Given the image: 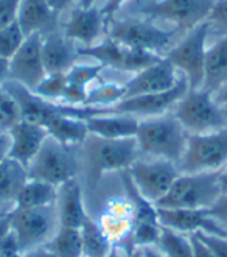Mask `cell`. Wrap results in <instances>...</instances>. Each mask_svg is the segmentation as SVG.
<instances>
[{
    "mask_svg": "<svg viewBox=\"0 0 227 257\" xmlns=\"http://www.w3.org/2000/svg\"><path fill=\"white\" fill-rule=\"evenodd\" d=\"M56 18L58 14L53 13L47 0H22L16 22L27 38L35 33L44 35L55 30Z\"/></svg>",
    "mask_w": 227,
    "mask_h": 257,
    "instance_id": "obj_22",
    "label": "cell"
},
{
    "mask_svg": "<svg viewBox=\"0 0 227 257\" xmlns=\"http://www.w3.org/2000/svg\"><path fill=\"white\" fill-rule=\"evenodd\" d=\"M66 86H67L66 73H47L45 78L38 84V87L33 90V92L44 100H49V101L55 103V100L64 98Z\"/></svg>",
    "mask_w": 227,
    "mask_h": 257,
    "instance_id": "obj_32",
    "label": "cell"
},
{
    "mask_svg": "<svg viewBox=\"0 0 227 257\" xmlns=\"http://www.w3.org/2000/svg\"><path fill=\"white\" fill-rule=\"evenodd\" d=\"M106 257H122V254H120V251H118V248L114 245L112 246V249L109 251V254L108 255H106Z\"/></svg>",
    "mask_w": 227,
    "mask_h": 257,
    "instance_id": "obj_51",
    "label": "cell"
},
{
    "mask_svg": "<svg viewBox=\"0 0 227 257\" xmlns=\"http://www.w3.org/2000/svg\"><path fill=\"white\" fill-rule=\"evenodd\" d=\"M227 165V126L205 134H190L179 173L218 172Z\"/></svg>",
    "mask_w": 227,
    "mask_h": 257,
    "instance_id": "obj_6",
    "label": "cell"
},
{
    "mask_svg": "<svg viewBox=\"0 0 227 257\" xmlns=\"http://www.w3.org/2000/svg\"><path fill=\"white\" fill-rule=\"evenodd\" d=\"M173 109V115L188 134H205L227 126L224 111L204 89H188Z\"/></svg>",
    "mask_w": 227,
    "mask_h": 257,
    "instance_id": "obj_4",
    "label": "cell"
},
{
    "mask_svg": "<svg viewBox=\"0 0 227 257\" xmlns=\"http://www.w3.org/2000/svg\"><path fill=\"white\" fill-rule=\"evenodd\" d=\"M78 4L81 8H90V7H94L95 0H78Z\"/></svg>",
    "mask_w": 227,
    "mask_h": 257,
    "instance_id": "obj_50",
    "label": "cell"
},
{
    "mask_svg": "<svg viewBox=\"0 0 227 257\" xmlns=\"http://www.w3.org/2000/svg\"><path fill=\"white\" fill-rule=\"evenodd\" d=\"M106 18L103 16L101 10L95 5L90 8H75L70 13V18L64 25V35L73 41L81 42L83 47L94 45L98 36L101 35L104 28Z\"/></svg>",
    "mask_w": 227,
    "mask_h": 257,
    "instance_id": "obj_19",
    "label": "cell"
},
{
    "mask_svg": "<svg viewBox=\"0 0 227 257\" xmlns=\"http://www.w3.org/2000/svg\"><path fill=\"white\" fill-rule=\"evenodd\" d=\"M10 148H11L10 134L0 131V161H4L10 156Z\"/></svg>",
    "mask_w": 227,
    "mask_h": 257,
    "instance_id": "obj_44",
    "label": "cell"
},
{
    "mask_svg": "<svg viewBox=\"0 0 227 257\" xmlns=\"http://www.w3.org/2000/svg\"><path fill=\"white\" fill-rule=\"evenodd\" d=\"M224 117H225V122H227V111H224Z\"/></svg>",
    "mask_w": 227,
    "mask_h": 257,
    "instance_id": "obj_53",
    "label": "cell"
},
{
    "mask_svg": "<svg viewBox=\"0 0 227 257\" xmlns=\"http://www.w3.org/2000/svg\"><path fill=\"white\" fill-rule=\"evenodd\" d=\"M227 83V35L218 39L207 49L204 59V80L202 87L213 94Z\"/></svg>",
    "mask_w": 227,
    "mask_h": 257,
    "instance_id": "obj_23",
    "label": "cell"
},
{
    "mask_svg": "<svg viewBox=\"0 0 227 257\" xmlns=\"http://www.w3.org/2000/svg\"><path fill=\"white\" fill-rule=\"evenodd\" d=\"M188 136L177 118L170 114L140 120L135 141L140 153L177 165L185 153Z\"/></svg>",
    "mask_w": 227,
    "mask_h": 257,
    "instance_id": "obj_1",
    "label": "cell"
},
{
    "mask_svg": "<svg viewBox=\"0 0 227 257\" xmlns=\"http://www.w3.org/2000/svg\"><path fill=\"white\" fill-rule=\"evenodd\" d=\"M140 120L132 115L122 114H101L86 118L89 134L101 139H131L135 138Z\"/></svg>",
    "mask_w": 227,
    "mask_h": 257,
    "instance_id": "obj_21",
    "label": "cell"
},
{
    "mask_svg": "<svg viewBox=\"0 0 227 257\" xmlns=\"http://www.w3.org/2000/svg\"><path fill=\"white\" fill-rule=\"evenodd\" d=\"M55 206L59 226H64V228L80 229L89 217L83 201V189L78 184L77 178L58 187V200Z\"/></svg>",
    "mask_w": 227,
    "mask_h": 257,
    "instance_id": "obj_20",
    "label": "cell"
},
{
    "mask_svg": "<svg viewBox=\"0 0 227 257\" xmlns=\"http://www.w3.org/2000/svg\"><path fill=\"white\" fill-rule=\"evenodd\" d=\"M108 36L132 49H142L157 53L171 45L173 38L179 33L176 28L163 30L151 19H108Z\"/></svg>",
    "mask_w": 227,
    "mask_h": 257,
    "instance_id": "obj_8",
    "label": "cell"
},
{
    "mask_svg": "<svg viewBox=\"0 0 227 257\" xmlns=\"http://www.w3.org/2000/svg\"><path fill=\"white\" fill-rule=\"evenodd\" d=\"M156 248L163 254V257H191L190 237L170 228H165V226L160 228V237Z\"/></svg>",
    "mask_w": 227,
    "mask_h": 257,
    "instance_id": "obj_30",
    "label": "cell"
},
{
    "mask_svg": "<svg viewBox=\"0 0 227 257\" xmlns=\"http://www.w3.org/2000/svg\"><path fill=\"white\" fill-rule=\"evenodd\" d=\"M47 72L42 61V35H30L10 59V80L35 90Z\"/></svg>",
    "mask_w": 227,
    "mask_h": 257,
    "instance_id": "obj_14",
    "label": "cell"
},
{
    "mask_svg": "<svg viewBox=\"0 0 227 257\" xmlns=\"http://www.w3.org/2000/svg\"><path fill=\"white\" fill-rule=\"evenodd\" d=\"M86 142V159L89 164L90 183H97L106 172H123L139 161L140 150L135 138L131 139H101L89 134Z\"/></svg>",
    "mask_w": 227,
    "mask_h": 257,
    "instance_id": "obj_3",
    "label": "cell"
},
{
    "mask_svg": "<svg viewBox=\"0 0 227 257\" xmlns=\"http://www.w3.org/2000/svg\"><path fill=\"white\" fill-rule=\"evenodd\" d=\"M21 120L22 117L16 100L4 87H0V131L10 133Z\"/></svg>",
    "mask_w": 227,
    "mask_h": 257,
    "instance_id": "obj_34",
    "label": "cell"
},
{
    "mask_svg": "<svg viewBox=\"0 0 227 257\" xmlns=\"http://www.w3.org/2000/svg\"><path fill=\"white\" fill-rule=\"evenodd\" d=\"M8 134L11 141L10 158L21 162L25 169L32 164L49 138V131L42 125L24 122V120H21Z\"/></svg>",
    "mask_w": 227,
    "mask_h": 257,
    "instance_id": "obj_18",
    "label": "cell"
},
{
    "mask_svg": "<svg viewBox=\"0 0 227 257\" xmlns=\"http://www.w3.org/2000/svg\"><path fill=\"white\" fill-rule=\"evenodd\" d=\"M25 41V35L18 22H14L5 28H0V58L10 59L14 56Z\"/></svg>",
    "mask_w": 227,
    "mask_h": 257,
    "instance_id": "obj_35",
    "label": "cell"
},
{
    "mask_svg": "<svg viewBox=\"0 0 227 257\" xmlns=\"http://www.w3.org/2000/svg\"><path fill=\"white\" fill-rule=\"evenodd\" d=\"M75 0H47V4L53 10L55 14H61L63 11L69 10Z\"/></svg>",
    "mask_w": 227,
    "mask_h": 257,
    "instance_id": "obj_45",
    "label": "cell"
},
{
    "mask_svg": "<svg viewBox=\"0 0 227 257\" xmlns=\"http://www.w3.org/2000/svg\"><path fill=\"white\" fill-rule=\"evenodd\" d=\"M219 172L179 173L157 209H208L221 198Z\"/></svg>",
    "mask_w": 227,
    "mask_h": 257,
    "instance_id": "obj_2",
    "label": "cell"
},
{
    "mask_svg": "<svg viewBox=\"0 0 227 257\" xmlns=\"http://www.w3.org/2000/svg\"><path fill=\"white\" fill-rule=\"evenodd\" d=\"M207 214L210 217H213L219 223H227V195L221 196V198L207 209Z\"/></svg>",
    "mask_w": 227,
    "mask_h": 257,
    "instance_id": "obj_39",
    "label": "cell"
},
{
    "mask_svg": "<svg viewBox=\"0 0 227 257\" xmlns=\"http://www.w3.org/2000/svg\"><path fill=\"white\" fill-rule=\"evenodd\" d=\"M211 24L204 21L198 24L185 38L166 52L165 58L174 66L176 70H180L184 75L188 89H201L204 80V59L207 53V36Z\"/></svg>",
    "mask_w": 227,
    "mask_h": 257,
    "instance_id": "obj_7",
    "label": "cell"
},
{
    "mask_svg": "<svg viewBox=\"0 0 227 257\" xmlns=\"http://www.w3.org/2000/svg\"><path fill=\"white\" fill-rule=\"evenodd\" d=\"M211 95H213V100H215V103L218 104V106L222 111H227V83L224 86H221L216 92H213Z\"/></svg>",
    "mask_w": 227,
    "mask_h": 257,
    "instance_id": "obj_42",
    "label": "cell"
},
{
    "mask_svg": "<svg viewBox=\"0 0 227 257\" xmlns=\"http://www.w3.org/2000/svg\"><path fill=\"white\" fill-rule=\"evenodd\" d=\"M159 223L180 234L204 232L227 237V229L207 214V209H157Z\"/></svg>",
    "mask_w": 227,
    "mask_h": 257,
    "instance_id": "obj_15",
    "label": "cell"
},
{
    "mask_svg": "<svg viewBox=\"0 0 227 257\" xmlns=\"http://www.w3.org/2000/svg\"><path fill=\"white\" fill-rule=\"evenodd\" d=\"M207 21L210 24H216L221 28L227 30V0H216Z\"/></svg>",
    "mask_w": 227,
    "mask_h": 257,
    "instance_id": "obj_38",
    "label": "cell"
},
{
    "mask_svg": "<svg viewBox=\"0 0 227 257\" xmlns=\"http://www.w3.org/2000/svg\"><path fill=\"white\" fill-rule=\"evenodd\" d=\"M104 67L97 66H89V64H75L67 73V86L64 92V101L72 106H84L86 98H87V86L95 81L100 72Z\"/></svg>",
    "mask_w": 227,
    "mask_h": 257,
    "instance_id": "obj_24",
    "label": "cell"
},
{
    "mask_svg": "<svg viewBox=\"0 0 227 257\" xmlns=\"http://www.w3.org/2000/svg\"><path fill=\"white\" fill-rule=\"evenodd\" d=\"M188 90V83L182 73L179 75V80L174 87L165 90L160 94H145L137 97L123 98L118 103L112 104L109 108L98 109L94 108L95 115L101 114H122V115H132V117H157L163 115L168 109L174 108V104L185 95Z\"/></svg>",
    "mask_w": 227,
    "mask_h": 257,
    "instance_id": "obj_11",
    "label": "cell"
},
{
    "mask_svg": "<svg viewBox=\"0 0 227 257\" xmlns=\"http://www.w3.org/2000/svg\"><path fill=\"white\" fill-rule=\"evenodd\" d=\"M128 257H142V251H140V248H134L131 252H129V255Z\"/></svg>",
    "mask_w": 227,
    "mask_h": 257,
    "instance_id": "obj_52",
    "label": "cell"
},
{
    "mask_svg": "<svg viewBox=\"0 0 227 257\" xmlns=\"http://www.w3.org/2000/svg\"><path fill=\"white\" fill-rule=\"evenodd\" d=\"M28 181V172L24 165L10 156L0 161V206H14L18 195Z\"/></svg>",
    "mask_w": 227,
    "mask_h": 257,
    "instance_id": "obj_25",
    "label": "cell"
},
{
    "mask_svg": "<svg viewBox=\"0 0 227 257\" xmlns=\"http://www.w3.org/2000/svg\"><path fill=\"white\" fill-rule=\"evenodd\" d=\"M81 234V245H83V257H106L112 249V241L104 234L98 221L90 217L80 228Z\"/></svg>",
    "mask_w": 227,
    "mask_h": 257,
    "instance_id": "obj_28",
    "label": "cell"
},
{
    "mask_svg": "<svg viewBox=\"0 0 227 257\" xmlns=\"http://www.w3.org/2000/svg\"><path fill=\"white\" fill-rule=\"evenodd\" d=\"M216 0H154L140 5L137 13L148 19H162L176 25L177 32H190L208 19Z\"/></svg>",
    "mask_w": 227,
    "mask_h": 257,
    "instance_id": "obj_10",
    "label": "cell"
},
{
    "mask_svg": "<svg viewBox=\"0 0 227 257\" xmlns=\"http://www.w3.org/2000/svg\"><path fill=\"white\" fill-rule=\"evenodd\" d=\"M160 223L159 221H139L134 223L131 232V240L135 248L156 246L160 237Z\"/></svg>",
    "mask_w": 227,
    "mask_h": 257,
    "instance_id": "obj_33",
    "label": "cell"
},
{
    "mask_svg": "<svg viewBox=\"0 0 227 257\" xmlns=\"http://www.w3.org/2000/svg\"><path fill=\"white\" fill-rule=\"evenodd\" d=\"M45 130L50 138L67 147L84 144L89 136L86 120L73 115H56L45 125Z\"/></svg>",
    "mask_w": 227,
    "mask_h": 257,
    "instance_id": "obj_26",
    "label": "cell"
},
{
    "mask_svg": "<svg viewBox=\"0 0 227 257\" xmlns=\"http://www.w3.org/2000/svg\"><path fill=\"white\" fill-rule=\"evenodd\" d=\"M219 190H221V196L227 195V165L219 172Z\"/></svg>",
    "mask_w": 227,
    "mask_h": 257,
    "instance_id": "obj_48",
    "label": "cell"
},
{
    "mask_svg": "<svg viewBox=\"0 0 227 257\" xmlns=\"http://www.w3.org/2000/svg\"><path fill=\"white\" fill-rule=\"evenodd\" d=\"M58 200V187L44 181L30 179L22 187L21 193L14 201L13 209H36L55 206Z\"/></svg>",
    "mask_w": 227,
    "mask_h": 257,
    "instance_id": "obj_27",
    "label": "cell"
},
{
    "mask_svg": "<svg viewBox=\"0 0 227 257\" xmlns=\"http://www.w3.org/2000/svg\"><path fill=\"white\" fill-rule=\"evenodd\" d=\"M191 235L199 238L215 257H227V237L211 235V234H204V232H196Z\"/></svg>",
    "mask_w": 227,
    "mask_h": 257,
    "instance_id": "obj_36",
    "label": "cell"
},
{
    "mask_svg": "<svg viewBox=\"0 0 227 257\" xmlns=\"http://www.w3.org/2000/svg\"><path fill=\"white\" fill-rule=\"evenodd\" d=\"M10 221L22 254L45 246L59 228L56 206L10 209Z\"/></svg>",
    "mask_w": 227,
    "mask_h": 257,
    "instance_id": "obj_5",
    "label": "cell"
},
{
    "mask_svg": "<svg viewBox=\"0 0 227 257\" xmlns=\"http://www.w3.org/2000/svg\"><path fill=\"white\" fill-rule=\"evenodd\" d=\"M128 175L145 198L156 204L170 190L179 170L176 164L163 159L135 161L128 169Z\"/></svg>",
    "mask_w": 227,
    "mask_h": 257,
    "instance_id": "obj_13",
    "label": "cell"
},
{
    "mask_svg": "<svg viewBox=\"0 0 227 257\" xmlns=\"http://www.w3.org/2000/svg\"><path fill=\"white\" fill-rule=\"evenodd\" d=\"M11 232V221H10V210L5 214H0V243L5 237Z\"/></svg>",
    "mask_w": 227,
    "mask_h": 257,
    "instance_id": "obj_43",
    "label": "cell"
},
{
    "mask_svg": "<svg viewBox=\"0 0 227 257\" xmlns=\"http://www.w3.org/2000/svg\"><path fill=\"white\" fill-rule=\"evenodd\" d=\"M45 248L53 252L56 257H83L80 229L59 226L55 235L45 245Z\"/></svg>",
    "mask_w": 227,
    "mask_h": 257,
    "instance_id": "obj_29",
    "label": "cell"
},
{
    "mask_svg": "<svg viewBox=\"0 0 227 257\" xmlns=\"http://www.w3.org/2000/svg\"><path fill=\"white\" fill-rule=\"evenodd\" d=\"M140 251H142V257H163V254L156 246H145L140 248Z\"/></svg>",
    "mask_w": 227,
    "mask_h": 257,
    "instance_id": "obj_49",
    "label": "cell"
},
{
    "mask_svg": "<svg viewBox=\"0 0 227 257\" xmlns=\"http://www.w3.org/2000/svg\"><path fill=\"white\" fill-rule=\"evenodd\" d=\"M179 75L174 66L166 58H160L157 63L149 66L126 81L125 86V98L137 97L145 94H160L170 90L176 86Z\"/></svg>",
    "mask_w": 227,
    "mask_h": 257,
    "instance_id": "obj_16",
    "label": "cell"
},
{
    "mask_svg": "<svg viewBox=\"0 0 227 257\" xmlns=\"http://www.w3.org/2000/svg\"><path fill=\"white\" fill-rule=\"evenodd\" d=\"M24 257H56V255L53 252H50L45 246H41V248H36V249L25 252Z\"/></svg>",
    "mask_w": 227,
    "mask_h": 257,
    "instance_id": "obj_47",
    "label": "cell"
},
{
    "mask_svg": "<svg viewBox=\"0 0 227 257\" xmlns=\"http://www.w3.org/2000/svg\"><path fill=\"white\" fill-rule=\"evenodd\" d=\"M22 0H0V28H5L18 21Z\"/></svg>",
    "mask_w": 227,
    "mask_h": 257,
    "instance_id": "obj_37",
    "label": "cell"
},
{
    "mask_svg": "<svg viewBox=\"0 0 227 257\" xmlns=\"http://www.w3.org/2000/svg\"><path fill=\"white\" fill-rule=\"evenodd\" d=\"M190 240H191V257H215L199 238L190 235Z\"/></svg>",
    "mask_w": 227,
    "mask_h": 257,
    "instance_id": "obj_40",
    "label": "cell"
},
{
    "mask_svg": "<svg viewBox=\"0 0 227 257\" xmlns=\"http://www.w3.org/2000/svg\"><path fill=\"white\" fill-rule=\"evenodd\" d=\"M125 98V86L115 83H104L92 90H87V98L84 106L104 109Z\"/></svg>",
    "mask_w": 227,
    "mask_h": 257,
    "instance_id": "obj_31",
    "label": "cell"
},
{
    "mask_svg": "<svg viewBox=\"0 0 227 257\" xmlns=\"http://www.w3.org/2000/svg\"><path fill=\"white\" fill-rule=\"evenodd\" d=\"M10 80V61L0 58V87Z\"/></svg>",
    "mask_w": 227,
    "mask_h": 257,
    "instance_id": "obj_46",
    "label": "cell"
},
{
    "mask_svg": "<svg viewBox=\"0 0 227 257\" xmlns=\"http://www.w3.org/2000/svg\"><path fill=\"white\" fill-rule=\"evenodd\" d=\"M80 56H90L98 61L103 67H112L125 72H140L149 66L157 63L160 56L153 52H146L142 49H132L114 41L112 38H106L100 44L89 45V47L78 49Z\"/></svg>",
    "mask_w": 227,
    "mask_h": 257,
    "instance_id": "obj_12",
    "label": "cell"
},
{
    "mask_svg": "<svg viewBox=\"0 0 227 257\" xmlns=\"http://www.w3.org/2000/svg\"><path fill=\"white\" fill-rule=\"evenodd\" d=\"M125 2H126V0H108V2L104 4V7L101 8L103 16H104L106 19H111Z\"/></svg>",
    "mask_w": 227,
    "mask_h": 257,
    "instance_id": "obj_41",
    "label": "cell"
},
{
    "mask_svg": "<svg viewBox=\"0 0 227 257\" xmlns=\"http://www.w3.org/2000/svg\"><path fill=\"white\" fill-rule=\"evenodd\" d=\"M78 164L70 147L47 138L32 164L27 167L28 178L44 181L59 187L67 181L77 178Z\"/></svg>",
    "mask_w": 227,
    "mask_h": 257,
    "instance_id": "obj_9",
    "label": "cell"
},
{
    "mask_svg": "<svg viewBox=\"0 0 227 257\" xmlns=\"http://www.w3.org/2000/svg\"><path fill=\"white\" fill-rule=\"evenodd\" d=\"M80 53L64 33L58 30L42 35V61L47 73H67L77 64Z\"/></svg>",
    "mask_w": 227,
    "mask_h": 257,
    "instance_id": "obj_17",
    "label": "cell"
}]
</instances>
